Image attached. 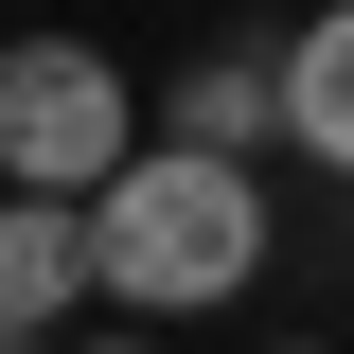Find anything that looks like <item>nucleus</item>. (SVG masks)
<instances>
[{"mask_svg": "<svg viewBox=\"0 0 354 354\" xmlns=\"http://www.w3.org/2000/svg\"><path fill=\"white\" fill-rule=\"evenodd\" d=\"M88 248H106V301L213 319V301H248V266H266V177L213 160V142H142L88 195Z\"/></svg>", "mask_w": 354, "mask_h": 354, "instance_id": "obj_1", "label": "nucleus"}, {"mask_svg": "<svg viewBox=\"0 0 354 354\" xmlns=\"http://www.w3.org/2000/svg\"><path fill=\"white\" fill-rule=\"evenodd\" d=\"M124 160H142V106H124L106 36H18L0 53V177L18 195H106Z\"/></svg>", "mask_w": 354, "mask_h": 354, "instance_id": "obj_2", "label": "nucleus"}, {"mask_svg": "<svg viewBox=\"0 0 354 354\" xmlns=\"http://www.w3.org/2000/svg\"><path fill=\"white\" fill-rule=\"evenodd\" d=\"M88 283H106L88 195H0V354H36V319H71Z\"/></svg>", "mask_w": 354, "mask_h": 354, "instance_id": "obj_3", "label": "nucleus"}, {"mask_svg": "<svg viewBox=\"0 0 354 354\" xmlns=\"http://www.w3.org/2000/svg\"><path fill=\"white\" fill-rule=\"evenodd\" d=\"M177 142H213V160L301 142V106H283V53H195V71H177Z\"/></svg>", "mask_w": 354, "mask_h": 354, "instance_id": "obj_4", "label": "nucleus"}, {"mask_svg": "<svg viewBox=\"0 0 354 354\" xmlns=\"http://www.w3.org/2000/svg\"><path fill=\"white\" fill-rule=\"evenodd\" d=\"M283 106H301V160H337V177H354V0L283 36Z\"/></svg>", "mask_w": 354, "mask_h": 354, "instance_id": "obj_5", "label": "nucleus"}, {"mask_svg": "<svg viewBox=\"0 0 354 354\" xmlns=\"http://www.w3.org/2000/svg\"><path fill=\"white\" fill-rule=\"evenodd\" d=\"M106 354H142V337H106Z\"/></svg>", "mask_w": 354, "mask_h": 354, "instance_id": "obj_6", "label": "nucleus"}, {"mask_svg": "<svg viewBox=\"0 0 354 354\" xmlns=\"http://www.w3.org/2000/svg\"><path fill=\"white\" fill-rule=\"evenodd\" d=\"M0 195H18V177H0Z\"/></svg>", "mask_w": 354, "mask_h": 354, "instance_id": "obj_7", "label": "nucleus"}]
</instances>
